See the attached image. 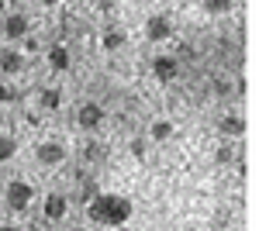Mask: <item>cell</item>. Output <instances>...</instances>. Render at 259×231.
Segmentation results:
<instances>
[{"mask_svg": "<svg viewBox=\"0 0 259 231\" xmlns=\"http://www.w3.org/2000/svg\"><path fill=\"white\" fill-rule=\"evenodd\" d=\"M4 11H7V4H4V0H0V14H4Z\"/></svg>", "mask_w": 259, "mask_h": 231, "instance_id": "603a6c76", "label": "cell"}, {"mask_svg": "<svg viewBox=\"0 0 259 231\" xmlns=\"http://www.w3.org/2000/svg\"><path fill=\"white\" fill-rule=\"evenodd\" d=\"M180 73V62L173 56H156L152 59V76L159 79V83H173Z\"/></svg>", "mask_w": 259, "mask_h": 231, "instance_id": "52a82bcc", "label": "cell"}, {"mask_svg": "<svg viewBox=\"0 0 259 231\" xmlns=\"http://www.w3.org/2000/svg\"><path fill=\"white\" fill-rule=\"evenodd\" d=\"M97 193H100V187L94 183V179H83V183H80V200H83V204H90Z\"/></svg>", "mask_w": 259, "mask_h": 231, "instance_id": "ac0fdd59", "label": "cell"}, {"mask_svg": "<svg viewBox=\"0 0 259 231\" xmlns=\"http://www.w3.org/2000/svg\"><path fill=\"white\" fill-rule=\"evenodd\" d=\"M11 100H18V94H14L7 83H0V104H11Z\"/></svg>", "mask_w": 259, "mask_h": 231, "instance_id": "d6986e66", "label": "cell"}, {"mask_svg": "<svg viewBox=\"0 0 259 231\" xmlns=\"http://www.w3.org/2000/svg\"><path fill=\"white\" fill-rule=\"evenodd\" d=\"M124 41H128V35H124L121 28H107V31L100 35V49H104V52H118Z\"/></svg>", "mask_w": 259, "mask_h": 231, "instance_id": "8fae6325", "label": "cell"}, {"mask_svg": "<svg viewBox=\"0 0 259 231\" xmlns=\"http://www.w3.org/2000/svg\"><path fill=\"white\" fill-rule=\"evenodd\" d=\"M31 183H24V179H11L7 183V190H4V200H7V207L11 211H24V207H31Z\"/></svg>", "mask_w": 259, "mask_h": 231, "instance_id": "7a4b0ae2", "label": "cell"}, {"mask_svg": "<svg viewBox=\"0 0 259 231\" xmlns=\"http://www.w3.org/2000/svg\"><path fill=\"white\" fill-rule=\"evenodd\" d=\"M128 149H132L135 159H142V155H145V142H142V138H132V145H128Z\"/></svg>", "mask_w": 259, "mask_h": 231, "instance_id": "ffe728a7", "label": "cell"}, {"mask_svg": "<svg viewBox=\"0 0 259 231\" xmlns=\"http://www.w3.org/2000/svg\"><path fill=\"white\" fill-rule=\"evenodd\" d=\"M38 104L45 107V111H59L62 107V90H56V86H45L38 94Z\"/></svg>", "mask_w": 259, "mask_h": 231, "instance_id": "4fadbf2b", "label": "cell"}, {"mask_svg": "<svg viewBox=\"0 0 259 231\" xmlns=\"http://www.w3.org/2000/svg\"><path fill=\"white\" fill-rule=\"evenodd\" d=\"M18 155V138L14 135H0V162H11Z\"/></svg>", "mask_w": 259, "mask_h": 231, "instance_id": "9a60e30c", "label": "cell"}, {"mask_svg": "<svg viewBox=\"0 0 259 231\" xmlns=\"http://www.w3.org/2000/svg\"><path fill=\"white\" fill-rule=\"evenodd\" d=\"M45 59H49V69H56V73H66V69L73 66V59H69V52H66V45H52V49L45 52Z\"/></svg>", "mask_w": 259, "mask_h": 231, "instance_id": "30bf717a", "label": "cell"}, {"mask_svg": "<svg viewBox=\"0 0 259 231\" xmlns=\"http://www.w3.org/2000/svg\"><path fill=\"white\" fill-rule=\"evenodd\" d=\"M228 159H232V149H228V145H225V149H218V162H228Z\"/></svg>", "mask_w": 259, "mask_h": 231, "instance_id": "44dd1931", "label": "cell"}, {"mask_svg": "<svg viewBox=\"0 0 259 231\" xmlns=\"http://www.w3.org/2000/svg\"><path fill=\"white\" fill-rule=\"evenodd\" d=\"M76 124H80L83 131H100L104 128V107L100 104H94V100H87V104H80V111H76Z\"/></svg>", "mask_w": 259, "mask_h": 231, "instance_id": "3957f363", "label": "cell"}, {"mask_svg": "<svg viewBox=\"0 0 259 231\" xmlns=\"http://www.w3.org/2000/svg\"><path fill=\"white\" fill-rule=\"evenodd\" d=\"M41 211H45V217H49V221H62V217L69 214V197H66V193H49Z\"/></svg>", "mask_w": 259, "mask_h": 231, "instance_id": "9c48e42d", "label": "cell"}, {"mask_svg": "<svg viewBox=\"0 0 259 231\" xmlns=\"http://www.w3.org/2000/svg\"><path fill=\"white\" fill-rule=\"evenodd\" d=\"M83 155H87V162H104V159H107V149L97 145V142H90V145L83 149Z\"/></svg>", "mask_w": 259, "mask_h": 231, "instance_id": "e0dca14e", "label": "cell"}, {"mask_svg": "<svg viewBox=\"0 0 259 231\" xmlns=\"http://www.w3.org/2000/svg\"><path fill=\"white\" fill-rule=\"evenodd\" d=\"M169 135H173V121H166V117H159V121L149 128V138H152V142H166Z\"/></svg>", "mask_w": 259, "mask_h": 231, "instance_id": "5bb4252c", "label": "cell"}, {"mask_svg": "<svg viewBox=\"0 0 259 231\" xmlns=\"http://www.w3.org/2000/svg\"><path fill=\"white\" fill-rule=\"evenodd\" d=\"M200 7H204L207 14H228V11H235V4H232V0H204Z\"/></svg>", "mask_w": 259, "mask_h": 231, "instance_id": "2e32d148", "label": "cell"}, {"mask_svg": "<svg viewBox=\"0 0 259 231\" xmlns=\"http://www.w3.org/2000/svg\"><path fill=\"white\" fill-rule=\"evenodd\" d=\"M35 159H38L41 166H59L62 159H66V145L62 142H41L38 149H35Z\"/></svg>", "mask_w": 259, "mask_h": 231, "instance_id": "5b68a950", "label": "cell"}, {"mask_svg": "<svg viewBox=\"0 0 259 231\" xmlns=\"http://www.w3.org/2000/svg\"><path fill=\"white\" fill-rule=\"evenodd\" d=\"M145 35H149V41H169L173 21L166 18V14H152V18L145 21Z\"/></svg>", "mask_w": 259, "mask_h": 231, "instance_id": "277c9868", "label": "cell"}, {"mask_svg": "<svg viewBox=\"0 0 259 231\" xmlns=\"http://www.w3.org/2000/svg\"><path fill=\"white\" fill-rule=\"evenodd\" d=\"M4 35H7V41H21L28 35V14H21V11L7 14L4 18Z\"/></svg>", "mask_w": 259, "mask_h": 231, "instance_id": "ba28073f", "label": "cell"}, {"mask_svg": "<svg viewBox=\"0 0 259 231\" xmlns=\"http://www.w3.org/2000/svg\"><path fill=\"white\" fill-rule=\"evenodd\" d=\"M21 69H24V52H18L14 45L0 49V73L4 76H18Z\"/></svg>", "mask_w": 259, "mask_h": 231, "instance_id": "8992f818", "label": "cell"}, {"mask_svg": "<svg viewBox=\"0 0 259 231\" xmlns=\"http://www.w3.org/2000/svg\"><path fill=\"white\" fill-rule=\"evenodd\" d=\"M0 231H18V228L14 224H0Z\"/></svg>", "mask_w": 259, "mask_h": 231, "instance_id": "7402d4cb", "label": "cell"}, {"mask_svg": "<svg viewBox=\"0 0 259 231\" xmlns=\"http://www.w3.org/2000/svg\"><path fill=\"white\" fill-rule=\"evenodd\" d=\"M87 217L94 224H104V228H121L132 217V200L121 193H97L87 204Z\"/></svg>", "mask_w": 259, "mask_h": 231, "instance_id": "6da1fadb", "label": "cell"}, {"mask_svg": "<svg viewBox=\"0 0 259 231\" xmlns=\"http://www.w3.org/2000/svg\"><path fill=\"white\" fill-rule=\"evenodd\" d=\"M221 135L242 138V135H245V121H242L239 114H225V117H221Z\"/></svg>", "mask_w": 259, "mask_h": 231, "instance_id": "7c38bea8", "label": "cell"}]
</instances>
